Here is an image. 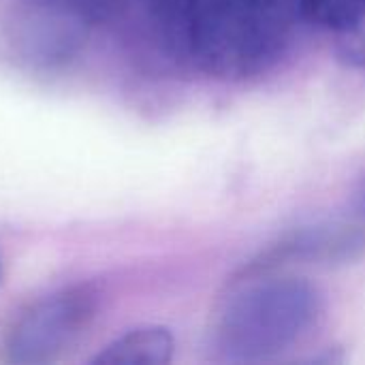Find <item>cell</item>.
<instances>
[{
  "mask_svg": "<svg viewBox=\"0 0 365 365\" xmlns=\"http://www.w3.org/2000/svg\"><path fill=\"white\" fill-rule=\"evenodd\" d=\"M297 11L302 0H188V51L214 77H255L282 56Z\"/></svg>",
  "mask_w": 365,
  "mask_h": 365,
  "instance_id": "6da1fadb",
  "label": "cell"
},
{
  "mask_svg": "<svg viewBox=\"0 0 365 365\" xmlns=\"http://www.w3.org/2000/svg\"><path fill=\"white\" fill-rule=\"evenodd\" d=\"M321 314L323 295L308 280L255 276L218 306L210 346L222 361H265L308 336Z\"/></svg>",
  "mask_w": 365,
  "mask_h": 365,
  "instance_id": "7a4b0ae2",
  "label": "cell"
},
{
  "mask_svg": "<svg viewBox=\"0 0 365 365\" xmlns=\"http://www.w3.org/2000/svg\"><path fill=\"white\" fill-rule=\"evenodd\" d=\"M98 308L92 284H73L30 304L11 325L4 342L6 361L47 365L62 359L90 329Z\"/></svg>",
  "mask_w": 365,
  "mask_h": 365,
  "instance_id": "3957f363",
  "label": "cell"
},
{
  "mask_svg": "<svg viewBox=\"0 0 365 365\" xmlns=\"http://www.w3.org/2000/svg\"><path fill=\"white\" fill-rule=\"evenodd\" d=\"M365 257V229L344 222H323L302 227L274 246H269L259 259H255L246 276L272 274L276 267L289 263L310 265H342Z\"/></svg>",
  "mask_w": 365,
  "mask_h": 365,
  "instance_id": "277c9868",
  "label": "cell"
},
{
  "mask_svg": "<svg viewBox=\"0 0 365 365\" xmlns=\"http://www.w3.org/2000/svg\"><path fill=\"white\" fill-rule=\"evenodd\" d=\"M175 340L167 327L145 325L109 342L92 365H165L173 359Z\"/></svg>",
  "mask_w": 365,
  "mask_h": 365,
  "instance_id": "5b68a950",
  "label": "cell"
},
{
  "mask_svg": "<svg viewBox=\"0 0 365 365\" xmlns=\"http://www.w3.org/2000/svg\"><path fill=\"white\" fill-rule=\"evenodd\" d=\"M334 32L340 58L355 68H365V0L357 2L349 19Z\"/></svg>",
  "mask_w": 365,
  "mask_h": 365,
  "instance_id": "8992f818",
  "label": "cell"
},
{
  "mask_svg": "<svg viewBox=\"0 0 365 365\" xmlns=\"http://www.w3.org/2000/svg\"><path fill=\"white\" fill-rule=\"evenodd\" d=\"M359 0H302V13L317 26L336 30L355 11Z\"/></svg>",
  "mask_w": 365,
  "mask_h": 365,
  "instance_id": "52a82bcc",
  "label": "cell"
},
{
  "mask_svg": "<svg viewBox=\"0 0 365 365\" xmlns=\"http://www.w3.org/2000/svg\"><path fill=\"white\" fill-rule=\"evenodd\" d=\"M361 207H364V212H365V192H364V201H361Z\"/></svg>",
  "mask_w": 365,
  "mask_h": 365,
  "instance_id": "ba28073f",
  "label": "cell"
}]
</instances>
